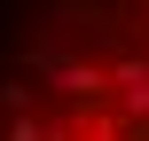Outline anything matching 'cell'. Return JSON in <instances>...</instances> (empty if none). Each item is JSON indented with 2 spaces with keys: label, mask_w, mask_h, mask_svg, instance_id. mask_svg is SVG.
I'll use <instances>...</instances> for the list:
<instances>
[{
  "label": "cell",
  "mask_w": 149,
  "mask_h": 141,
  "mask_svg": "<svg viewBox=\"0 0 149 141\" xmlns=\"http://www.w3.org/2000/svg\"><path fill=\"white\" fill-rule=\"evenodd\" d=\"M0 141H149V0H71L0 78Z\"/></svg>",
  "instance_id": "obj_1"
}]
</instances>
